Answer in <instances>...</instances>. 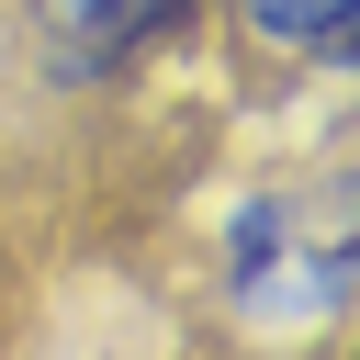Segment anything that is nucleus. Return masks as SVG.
<instances>
[{"label":"nucleus","instance_id":"nucleus-1","mask_svg":"<svg viewBox=\"0 0 360 360\" xmlns=\"http://www.w3.org/2000/svg\"><path fill=\"white\" fill-rule=\"evenodd\" d=\"M169 11H180V0H22L34 56H45L56 79H112L135 45L169 34Z\"/></svg>","mask_w":360,"mask_h":360},{"label":"nucleus","instance_id":"nucleus-2","mask_svg":"<svg viewBox=\"0 0 360 360\" xmlns=\"http://www.w3.org/2000/svg\"><path fill=\"white\" fill-rule=\"evenodd\" d=\"M225 11L270 56H349V22H360V0H225Z\"/></svg>","mask_w":360,"mask_h":360}]
</instances>
